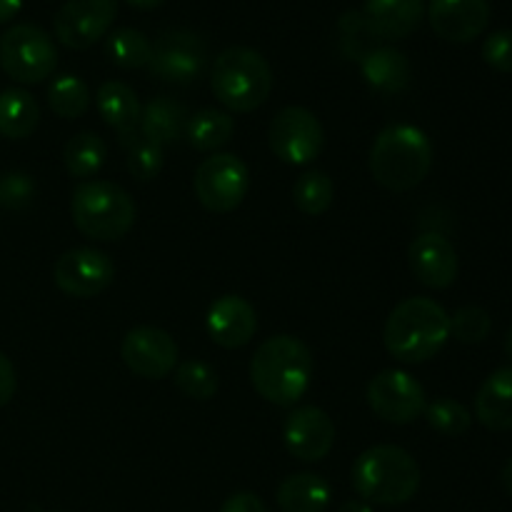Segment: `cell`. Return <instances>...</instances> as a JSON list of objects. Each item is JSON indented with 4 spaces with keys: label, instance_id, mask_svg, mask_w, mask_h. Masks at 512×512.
<instances>
[{
    "label": "cell",
    "instance_id": "cell-30",
    "mask_svg": "<svg viewBox=\"0 0 512 512\" xmlns=\"http://www.w3.org/2000/svg\"><path fill=\"white\" fill-rule=\"evenodd\" d=\"M293 200L300 213L323 215L335 200V183L323 170H305L293 188Z\"/></svg>",
    "mask_w": 512,
    "mask_h": 512
},
{
    "label": "cell",
    "instance_id": "cell-10",
    "mask_svg": "<svg viewBox=\"0 0 512 512\" xmlns=\"http://www.w3.org/2000/svg\"><path fill=\"white\" fill-rule=\"evenodd\" d=\"M208 68V43L193 30H165L153 43L148 70L153 78L165 83L188 85L198 80Z\"/></svg>",
    "mask_w": 512,
    "mask_h": 512
},
{
    "label": "cell",
    "instance_id": "cell-18",
    "mask_svg": "<svg viewBox=\"0 0 512 512\" xmlns=\"http://www.w3.org/2000/svg\"><path fill=\"white\" fill-rule=\"evenodd\" d=\"M258 330L255 308L240 295H223L208 310V333L215 345L225 350H238L253 340Z\"/></svg>",
    "mask_w": 512,
    "mask_h": 512
},
{
    "label": "cell",
    "instance_id": "cell-25",
    "mask_svg": "<svg viewBox=\"0 0 512 512\" xmlns=\"http://www.w3.org/2000/svg\"><path fill=\"white\" fill-rule=\"evenodd\" d=\"M40 123V105L28 90L8 88L0 93V135L8 140H25Z\"/></svg>",
    "mask_w": 512,
    "mask_h": 512
},
{
    "label": "cell",
    "instance_id": "cell-29",
    "mask_svg": "<svg viewBox=\"0 0 512 512\" xmlns=\"http://www.w3.org/2000/svg\"><path fill=\"white\" fill-rule=\"evenodd\" d=\"M48 103L63 120H75L90 108V88L78 75H58L48 88Z\"/></svg>",
    "mask_w": 512,
    "mask_h": 512
},
{
    "label": "cell",
    "instance_id": "cell-41",
    "mask_svg": "<svg viewBox=\"0 0 512 512\" xmlns=\"http://www.w3.org/2000/svg\"><path fill=\"white\" fill-rule=\"evenodd\" d=\"M338 512H373V505L358 498V500H348V503L340 505Z\"/></svg>",
    "mask_w": 512,
    "mask_h": 512
},
{
    "label": "cell",
    "instance_id": "cell-16",
    "mask_svg": "<svg viewBox=\"0 0 512 512\" xmlns=\"http://www.w3.org/2000/svg\"><path fill=\"white\" fill-rule=\"evenodd\" d=\"M428 20L448 43H473L490 23L488 0H430Z\"/></svg>",
    "mask_w": 512,
    "mask_h": 512
},
{
    "label": "cell",
    "instance_id": "cell-5",
    "mask_svg": "<svg viewBox=\"0 0 512 512\" xmlns=\"http://www.w3.org/2000/svg\"><path fill=\"white\" fill-rule=\"evenodd\" d=\"M210 85L230 113H253L273 93V70L263 53L248 45H233L215 58Z\"/></svg>",
    "mask_w": 512,
    "mask_h": 512
},
{
    "label": "cell",
    "instance_id": "cell-7",
    "mask_svg": "<svg viewBox=\"0 0 512 512\" xmlns=\"http://www.w3.org/2000/svg\"><path fill=\"white\" fill-rule=\"evenodd\" d=\"M0 68L15 83H43L58 68V48L38 25H13L0 35Z\"/></svg>",
    "mask_w": 512,
    "mask_h": 512
},
{
    "label": "cell",
    "instance_id": "cell-22",
    "mask_svg": "<svg viewBox=\"0 0 512 512\" xmlns=\"http://www.w3.org/2000/svg\"><path fill=\"white\" fill-rule=\"evenodd\" d=\"M190 113L183 103L173 98H153L140 113V135L148 143L168 148L185 138Z\"/></svg>",
    "mask_w": 512,
    "mask_h": 512
},
{
    "label": "cell",
    "instance_id": "cell-12",
    "mask_svg": "<svg viewBox=\"0 0 512 512\" xmlns=\"http://www.w3.org/2000/svg\"><path fill=\"white\" fill-rule=\"evenodd\" d=\"M115 15L118 0H68L53 18L55 38L70 50H88L113 28Z\"/></svg>",
    "mask_w": 512,
    "mask_h": 512
},
{
    "label": "cell",
    "instance_id": "cell-39",
    "mask_svg": "<svg viewBox=\"0 0 512 512\" xmlns=\"http://www.w3.org/2000/svg\"><path fill=\"white\" fill-rule=\"evenodd\" d=\"M15 390H18V375L10 358L0 353V408H5L15 398Z\"/></svg>",
    "mask_w": 512,
    "mask_h": 512
},
{
    "label": "cell",
    "instance_id": "cell-17",
    "mask_svg": "<svg viewBox=\"0 0 512 512\" xmlns=\"http://www.w3.org/2000/svg\"><path fill=\"white\" fill-rule=\"evenodd\" d=\"M408 265L425 288L445 290L458 280V253L453 243L438 233H423L410 243Z\"/></svg>",
    "mask_w": 512,
    "mask_h": 512
},
{
    "label": "cell",
    "instance_id": "cell-33",
    "mask_svg": "<svg viewBox=\"0 0 512 512\" xmlns=\"http://www.w3.org/2000/svg\"><path fill=\"white\" fill-rule=\"evenodd\" d=\"M340 30V45H343V53L353 60H363L370 50L378 48V38L370 30L368 20L358 10H348L343 18L338 20Z\"/></svg>",
    "mask_w": 512,
    "mask_h": 512
},
{
    "label": "cell",
    "instance_id": "cell-8",
    "mask_svg": "<svg viewBox=\"0 0 512 512\" xmlns=\"http://www.w3.org/2000/svg\"><path fill=\"white\" fill-rule=\"evenodd\" d=\"M195 198L210 213H233L250 190V170L238 155L215 153L198 165L193 178Z\"/></svg>",
    "mask_w": 512,
    "mask_h": 512
},
{
    "label": "cell",
    "instance_id": "cell-6",
    "mask_svg": "<svg viewBox=\"0 0 512 512\" xmlns=\"http://www.w3.org/2000/svg\"><path fill=\"white\" fill-rule=\"evenodd\" d=\"M135 200L113 180H83L73 190L70 215L85 238L115 243L135 225Z\"/></svg>",
    "mask_w": 512,
    "mask_h": 512
},
{
    "label": "cell",
    "instance_id": "cell-37",
    "mask_svg": "<svg viewBox=\"0 0 512 512\" xmlns=\"http://www.w3.org/2000/svg\"><path fill=\"white\" fill-rule=\"evenodd\" d=\"M483 58L498 73H512V30H495L485 38Z\"/></svg>",
    "mask_w": 512,
    "mask_h": 512
},
{
    "label": "cell",
    "instance_id": "cell-24",
    "mask_svg": "<svg viewBox=\"0 0 512 512\" xmlns=\"http://www.w3.org/2000/svg\"><path fill=\"white\" fill-rule=\"evenodd\" d=\"M280 512H325L333 500V488L323 475L295 473L278 485Z\"/></svg>",
    "mask_w": 512,
    "mask_h": 512
},
{
    "label": "cell",
    "instance_id": "cell-32",
    "mask_svg": "<svg viewBox=\"0 0 512 512\" xmlns=\"http://www.w3.org/2000/svg\"><path fill=\"white\" fill-rule=\"evenodd\" d=\"M425 420H428V425L435 433L448 435V438H458V435L468 433L470 425H473L470 410L453 398H438L428 403Z\"/></svg>",
    "mask_w": 512,
    "mask_h": 512
},
{
    "label": "cell",
    "instance_id": "cell-26",
    "mask_svg": "<svg viewBox=\"0 0 512 512\" xmlns=\"http://www.w3.org/2000/svg\"><path fill=\"white\" fill-rule=\"evenodd\" d=\"M235 135V118L225 110L203 108L190 115L185 138L200 153H218L220 148L233 140Z\"/></svg>",
    "mask_w": 512,
    "mask_h": 512
},
{
    "label": "cell",
    "instance_id": "cell-13",
    "mask_svg": "<svg viewBox=\"0 0 512 512\" xmlns=\"http://www.w3.org/2000/svg\"><path fill=\"white\" fill-rule=\"evenodd\" d=\"M55 285L70 298H95L115 280V263L98 248H73L55 260Z\"/></svg>",
    "mask_w": 512,
    "mask_h": 512
},
{
    "label": "cell",
    "instance_id": "cell-9",
    "mask_svg": "<svg viewBox=\"0 0 512 512\" xmlns=\"http://www.w3.org/2000/svg\"><path fill=\"white\" fill-rule=\"evenodd\" d=\"M268 145L288 165H308L323 153L325 130L313 110L288 105L273 118L268 128Z\"/></svg>",
    "mask_w": 512,
    "mask_h": 512
},
{
    "label": "cell",
    "instance_id": "cell-3",
    "mask_svg": "<svg viewBox=\"0 0 512 512\" xmlns=\"http://www.w3.org/2000/svg\"><path fill=\"white\" fill-rule=\"evenodd\" d=\"M433 168V143L420 128L408 123L380 130L370 148V175L393 193L413 190Z\"/></svg>",
    "mask_w": 512,
    "mask_h": 512
},
{
    "label": "cell",
    "instance_id": "cell-40",
    "mask_svg": "<svg viewBox=\"0 0 512 512\" xmlns=\"http://www.w3.org/2000/svg\"><path fill=\"white\" fill-rule=\"evenodd\" d=\"M20 8H23V0H0V25L13 20L20 13Z\"/></svg>",
    "mask_w": 512,
    "mask_h": 512
},
{
    "label": "cell",
    "instance_id": "cell-35",
    "mask_svg": "<svg viewBox=\"0 0 512 512\" xmlns=\"http://www.w3.org/2000/svg\"><path fill=\"white\" fill-rule=\"evenodd\" d=\"M163 165L165 153L160 145L138 138L128 148V173L133 175L135 180H140V183H148V180L158 178Z\"/></svg>",
    "mask_w": 512,
    "mask_h": 512
},
{
    "label": "cell",
    "instance_id": "cell-23",
    "mask_svg": "<svg viewBox=\"0 0 512 512\" xmlns=\"http://www.w3.org/2000/svg\"><path fill=\"white\" fill-rule=\"evenodd\" d=\"M360 68H363L365 83L380 95H398L410 83L408 55L395 48L378 45L360 60Z\"/></svg>",
    "mask_w": 512,
    "mask_h": 512
},
{
    "label": "cell",
    "instance_id": "cell-20",
    "mask_svg": "<svg viewBox=\"0 0 512 512\" xmlns=\"http://www.w3.org/2000/svg\"><path fill=\"white\" fill-rule=\"evenodd\" d=\"M363 15L378 40H403L423 23L425 0H365Z\"/></svg>",
    "mask_w": 512,
    "mask_h": 512
},
{
    "label": "cell",
    "instance_id": "cell-21",
    "mask_svg": "<svg viewBox=\"0 0 512 512\" xmlns=\"http://www.w3.org/2000/svg\"><path fill=\"white\" fill-rule=\"evenodd\" d=\"M475 418L493 433L512 430V368H500L485 378L475 395Z\"/></svg>",
    "mask_w": 512,
    "mask_h": 512
},
{
    "label": "cell",
    "instance_id": "cell-19",
    "mask_svg": "<svg viewBox=\"0 0 512 512\" xmlns=\"http://www.w3.org/2000/svg\"><path fill=\"white\" fill-rule=\"evenodd\" d=\"M95 105H98L100 118L120 135V143L128 150L138 140L140 113H143L135 90L120 80H105L95 95Z\"/></svg>",
    "mask_w": 512,
    "mask_h": 512
},
{
    "label": "cell",
    "instance_id": "cell-36",
    "mask_svg": "<svg viewBox=\"0 0 512 512\" xmlns=\"http://www.w3.org/2000/svg\"><path fill=\"white\" fill-rule=\"evenodd\" d=\"M38 185L23 170H10L0 175V208L5 210H25L33 203Z\"/></svg>",
    "mask_w": 512,
    "mask_h": 512
},
{
    "label": "cell",
    "instance_id": "cell-27",
    "mask_svg": "<svg viewBox=\"0 0 512 512\" xmlns=\"http://www.w3.org/2000/svg\"><path fill=\"white\" fill-rule=\"evenodd\" d=\"M105 158H108V145L93 130H83V133L73 135L63 150L65 170L80 180L93 178L105 165Z\"/></svg>",
    "mask_w": 512,
    "mask_h": 512
},
{
    "label": "cell",
    "instance_id": "cell-15",
    "mask_svg": "<svg viewBox=\"0 0 512 512\" xmlns=\"http://www.w3.org/2000/svg\"><path fill=\"white\" fill-rule=\"evenodd\" d=\"M285 448L303 463H320L335 445V423L325 410L315 405L295 408L283 425Z\"/></svg>",
    "mask_w": 512,
    "mask_h": 512
},
{
    "label": "cell",
    "instance_id": "cell-31",
    "mask_svg": "<svg viewBox=\"0 0 512 512\" xmlns=\"http://www.w3.org/2000/svg\"><path fill=\"white\" fill-rule=\"evenodd\" d=\"M175 373V388L193 400H210L218 393V373L213 365L203 363V360H185L178 363Z\"/></svg>",
    "mask_w": 512,
    "mask_h": 512
},
{
    "label": "cell",
    "instance_id": "cell-38",
    "mask_svg": "<svg viewBox=\"0 0 512 512\" xmlns=\"http://www.w3.org/2000/svg\"><path fill=\"white\" fill-rule=\"evenodd\" d=\"M218 512H270L268 505L258 498L250 490H240V493H233L223 505H220Z\"/></svg>",
    "mask_w": 512,
    "mask_h": 512
},
{
    "label": "cell",
    "instance_id": "cell-44",
    "mask_svg": "<svg viewBox=\"0 0 512 512\" xmlns=\"http://www.w3.org/2000/svg\"><path fill=\"white\" fill-rule=\"evenodd\" d=\"M505 355L512 360V328L508 330V335H505Z\"/></svg>",
    "mask_w": 512,
    "mask_h": 512
},
{
    "label": "cell",
    "instance_id": "cell-11",
    "mask_svg": "<svg viewBox=\"0 0 512 512\" xmlns=\"http://www.w3.org/2000/svg\"><path fill=\"white\" fill-rule=\"evenodd\" d=\"M368 405L385 423L410 425L425 415L428 395L413 375L390 368L380 370L368 383Z\"/></svg>",
    "mask_w": 512,
    "mask_h": 512
},
{
    "label": "cell",
    "instance_id": "cell-4",
    "mask_svg": "<svg viewBox=\"0 0 512 512\" xmlns=\"http://www.w3.org/2000/svg\"><path fill=\"white\" fill-rule=\"evenodd\" d=\"M353 488L370 505H405L420 490V465L400 445H373L355 460Z\"/></svg>",
    "mask_w": 512,
    "mask_h": 512
},
{
    "label": "cell",
    "instance_id": "cell-14",
    "mask_svg": "<svg viewBox=\"0 0 512 512\" xmlns=\"http://www.w3.org/2000/svg\"><path fill=\"white\" fill-rule=\"evenodd\" d=\"M123 363L130 373L145 380H163L178 368V343L165 330L153 325H140L128 330L120 345Z\"/></svg>",
    "mask_w": 512,
    "mask_h": 512
},
{
    "label": "cell",
    "instance_id": "cell-34",
    "mask_svg": "<svg viewBox=\"0 0 512 512\" xmlns=\"http://www.w3.org/2000/svg\"><path fill=\"white\" fill-rule=\"evenodd\" d=\"M493 330V320H490L488 310L480 305H463L450 315V338L465 345H478Z\"/></svg>",
    "mask_w": 512,
    "mask_h": 512
},
{
    "label": "cell",
    "instance_id": "cell-1",
    "mask_svg": "<svg viewBox=\"0 0 512 512\" xmlns=\"http://www.w3.org/2000/svg\"><path fill=\"white\" fill-rule=\"evenodd\" d=\"M313 353L293 335H275L258 345L250 360V383L258 395L278 408L298 403L313 380Z\"/></svg>",
    "mask_w": 512,
    "mask_h": 512
},
{
    "label": "cell",
    "instance_id": "cell-42",
    "mask_svg": "<svg viewBox=\"0 0 512 512\" xmlns=\"http://www.w3.org/2000/svg\"><path fill=\"white\" fill-rule=\"evenodd\" d=\"M125 3L135 10H155V8H160L165 0H125Z\"/></svg>",
    "mask_w": 512,
    "mask_h": 512
},
{
    "label": "cell",
    "instance_id": "cell-28",
    "mask_svg": "<svg viewBox=\"0 0 512 512\" xmlns=\"http://www.w3.org/2000/svg\"><path fill=\"white\" fill-rule=\"evenodd\" d=\"M105 55L123 70L148 68L153 40L135 28H118L105 40Z\"/></svg>",
    "mask_w": 512,
    "mask_h": 512
},
{
    "label": "cell",
    "instance_id": "cell-43",
    "mask_svg": "<svg viewBox=\"0 0 512 512\" xmlns=\"http://www.w3.org/2000/svg\"><path fill=\"white\" fill-rule=\"evenodd\" d=\"M500 483H503L505 493L512 495V458L503 465V470H500Z\"/></svg>",
    "mask_w": 512,
    "mask_h": 512
},
{
    "label": "cell",
    "instance_id": "cell-2",
    "mask_svg": "<svg viewBox=\"0 0 512 512\" xmlns=\"http://www.w3.org/2000/svg\"><path fill=\"white\" fill-rule=\"evenodd\" d=\"M450 340V315L430 298H408L393 308L383 330L385 350L398 363L420 365Z\"/></svg>",
    "mask_w": 512,
    "mask_h": 512
}]
</instances>
